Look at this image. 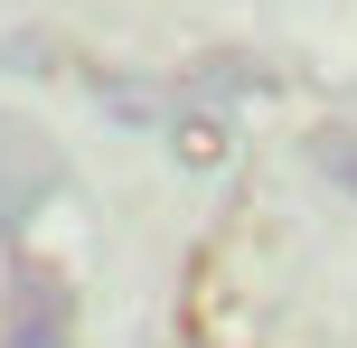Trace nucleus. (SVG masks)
I'll list each match as a JSON object with an SVG mask.
<instances>
[{"instance_id": "f257e3e1", "label": "nucleus", "mask_w": 357, "mask_h": 348, "mask_svg": "<svg viewBox=\"0 0 357 348\" xmlns=\"http://www.w3.org/2000/svg\"><path fill=\"white\" fill-rule=\"evenodd\" d=\"M0 348H75V282L56 264H10Z\"/></svg>"}, {"instance_id": "f03ea898", "label": "nucleus", "mask_w": 357, "mask_h": 348, "mask_svg": "<svg viewBox=\"0 0 357 348\" xmlns=\"http://www.w3.org/2000/svg\"><path fill=\"white\" fill-rule=\"evenodd\" d=\"M56 179H66V160H56L38 132H29V123H0V226H19Z\"/></svg>"}, {"instance_id": "7ed1b4c3", "label": "nucleus", "mask_w": 357, "mask_h": 348, "mask_svg": "<svg viewBox=\"0 0 357 348\" xmlns=\"http://www.w3.org/2000/svg\"><path fill=\"white\" fill-rule=\"evenodd\" d=\"M310 151H320V169H329V179H339L348 198H357V132H320Z\"/></svg>"}]
</instances>
